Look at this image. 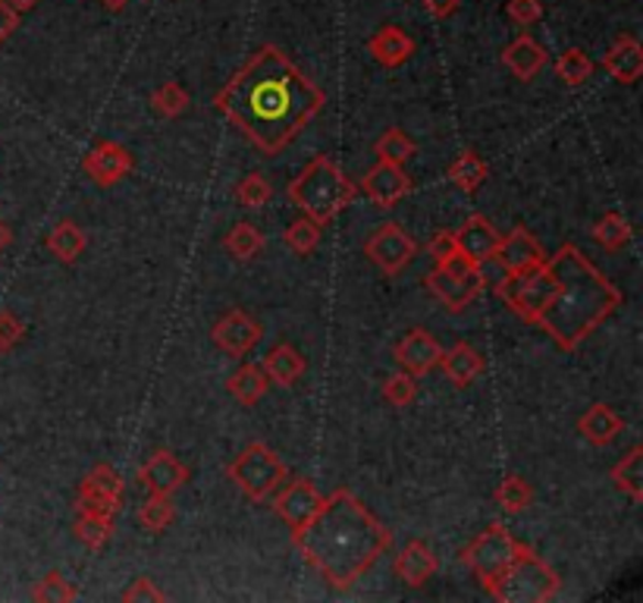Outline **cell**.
<instances>
[{
    "instance_id": "6da1fadb",
    "label": "cell",
    "mask_w": 643,
    "mask_h": 603,
    "mask_svg": "<svg viewBox=\"0 0 643 603\" xmlns=\"http://www.w3.org/2000/svg\"><path fill=\"white\" fill-rule=\"evenodd\" d=\"M324 105V88L276 44L254 51L251 61L214 95V107L268 158L286 151Z\"/></svg>"
},
{
    "instance_id": "7a4b0ae2",
    "label": "cell",
    "mask_w": 643,
    "mask_h": 603,
    "mask_svg": "<svg viewBox=\"0 0 643 603\" xmlns=\"http://www.w3.org/2000/svg\"><path fill=\"white\" fill-rule=\"evenodd\" d=\"M292 543L324 582L346 591L374 569V562L390 550L393 535L352 491L339 487L324 497L312 519L292 531Z\"/></svg>"
},
{
    "instance_id": "3957f363",
    "label": "cell",
    "mask_w": 643,
    "mask_h": 603,
    "mask_svg": "<svg viewBox=\"0 0 643 603\" xmlns=\"http://www.w3.org/2000/svg\"><path fill=\"white\" fill-rule=\"evenodd\" d=\"M549 273V295L537 314V327L556 340L565 353H575L590 333L622 305V292L578 246H562L543 261Z\"/></svg>"
},
{
    "instance_id": "277c9868",
    "label": "cell",
    "mask_w": 643,
    "mask_h": 603,
    "mask_svg": "<svg viewBox=\"0 0 643 603\" xmlns=\"http://www.w3.org/2000/svg\"><path fill=\"white\" fill-rule=\"evenodd\" d=\"M355 192H358V186L327 154L312 158L286 186L292 205L305 211V217L314 220L317 227H327L339 217V211L349 208L355 202Z\"/></svg>"
},
{
    "instance_id": "5b68a950",
    "label": "cell",
    "mask_w": 643,
    "mask_h": 603,
    "mask_svg": "<svg viewBox=\"0 0 643 603\" xmlns=\"http://www.w3.org/2000/svg\"><path fill=\"white\" fill-rule=\"evenodd\" d=\"M559 572L537 557L527 543H521L519 557L505 566V572L487 591L502 603H543L559 594Z\"/></svg>"
},
{
    "instance_id": "8992f818",
    "label": "cell",
    "mask_w": 643,
    "mask_h": 603,
    "mask_svg": "<svg viewBox=\"0 0 643 603\" xmlns=\"http://www.w3.org/2000/svg\"><path fill=\"white\" fill-rule=\"evenodd\" d=\"M227 475L251 503H264L286 481V465L268 443H249L239 456L229 462Z\"/></svg>"
},
{
    "instance_id": "52a82bcc",
    "label": "cell",
    "mask_w": 643,
    "mask_h": 603,
    "mask_svg": "<svg viewBox=\"0 0 643 603\" xmlns=\"http://www.w3.org/2000/svg\"><path fill=\"white\" fill-rule=\"evenodd\" d=\"M427 290L434 292L449 312H461L487 290V277L480 273L478 265H471L465 255L456 251L453 258L434 265V271L427 273Z\"/></svg>"
},
{
    "instance_id": "ba28073f",
    "label": "cell",
    "mask_w": 643,
    "mask_h": 603,
    "mask_svg": "<svg viewBox=\"0 0 643 603\" xmlns=\"http://www.w3.org/2000/svg\"><path fill=\"white\" fill-rule=\"evenodd\" d=\"M521 541L502 525V521H493L490 528H483L475 541L465 547L461 553V562L475 572L483 588L497 582L499 575L505 572V566L519 557Z\"/></svg>"
},
{
    "instance_id": "9c48e42d",
    "label": "cell",
    "mask_w": 643,
    "mask_h": 603,
    "mask_svg": "<svg viewBox=\"0 0 643 603\" xmlns=\"http://www.w3.org/2000/svg\"><path fill=\"white\" fill-rule=\"evenodd\" d=\"M364 255H368L386 277H395V273H402L412 265V258L417 255V243L405 233V229L399 227V224H383V227H377L374 236L364 243Z\"/></svg>"
},
{
    "instance_id": "30bf717a",
    "label": "cell",
    "mask_w": 643,
    "mask_h": 603,
    "mask_svg": "<svg viewBox=\"0 0 643 603\" xmlns=\"http://www.w3.org/2000/svg\"><path fill=\"white\" fill-rule=\"evenodd\" d=\"M123 503V475L113 465H95L85 481L79 484V497H76V509H91V513H105V516H117Z\"/></svg>"
},
{
    "instance_id": "8fae6325",
    "label": "cell",
    "mask_w": 643,
    "mask_h": 603,
    "mask_svg": "<svg viewBox=\"0 0 643 603\" xmlns=\"http://www.w3.org/2000/svg\"><path fill=\"white\" fill-rule=\"evenodd\" d=\"M210 336H214L217 349H224L232 358H242V355H249L261 343L264 327L251 314L242 312V309H232V312H227L214 324Z\"/></svg>"
},
{
    "instance_id": "7c38bea8",
    "label": "cell",
    "mask_w": 643,
    "mask_h": 603,
    "mask_svg": "<svg viewBox=\"0 0 643 603\" xmlns=\"http://www.w3.org/2000/svg\"><path fill=\"white\" fill-rule=\"evenodd\" d=\"M85 173L91 176V183L101 189L117 186L120 180H126L132 170H135V158H132V151L123 146H117V142H98V146L91 148L88 154H85Z\"/></svg>"
},
{
    "instance_id": "4fadbf2b",
    "label": "cell",
    "mask_w": 643,
    "mask_h": 603,
    "mask_svg": "<svg viewBox=\"0 0 643 603\" xmlns=\"http://www.w3.org/2000/svg\"><path fill=\"white\" fill-rule=\"evenodd\" d=\"M276 491L280 494L273 497V513L290 525V531H298L320 509V503H324V497L317 494V487L308 478H295L290 484H280Z\"/></svg>"
},
{
    "instance_id": "5bb4252c",
    "label": "cell",
    "mask_w": 643,
    "mask_h": 603,
    "mask_svg": "<svg viewBox=\"0 0 643 603\" xmlns=\"http://www.w3.org/2000/svg\"><path fill=\"white\" fill-rule=\"evenodd\" d=\"M361 192L374 202L377 208H393L399 205L408 192H412V180L408 173L399 164H386V161H377L364 180H361Z\"/></svg>"
},
{
    "instance_id": "9a60e30c",
    "label": "cell",
    "mask_w": 643,
    "mask_h": 603,
    "mask_svg": "<svg viewBox=\"0 0 643 603\" xmlns=\"http://www.w3.org/2000/svg\"><path fill=\"white\" fill-rule=\"evenodd\" d=\"M443 358V346L434 340V333L415 327L408 331L399 343H395V362L408 372V375L424 377L431 375L434 368H439Z\"/></svg>"
},
{
    "instance_id": "2e32d148",
    "label": "cell",
    "mask_w": 643,
    "mask_h": 603,
    "mask_svg": "<svg viewBox=\"0 0 643 603\" xmlns=\"http://www.w3.org/2000/svg\"><path fill=\"white\" fill-rule=\"evenodd\" d=\"M493 261H499L505 273H519V271H534L546 261V251L540 246L537 239L531 236V229H512L509 236H499L497 255Z\"/></svg>"
},
{
    "instance_id": "e0dca14e",
    "label": "cell",
    "mask_w": 643,
    "mask_h": 603,
    "mask_svg": "<svg viewBox=\"0 0 643 603\" xmlns=\"http://www.w3.org/2000/svg\"><path fill=\"white\" fill-rule=\"evenodd\" d=\"M499 246V229L487 220V217H468L465 220V227L456 233V249L458 255H465L471 265H487V261H493V255H497Z\"/></svg>"
},
{
    "instance_id": "ac0fdd59",
    "label": "cell",
    "mask_w": 643,
    "mask_h": 603,
    "mask_svg": "<svg viewBox=\"0 0 643 603\" xmlns=\"http://www.w3.org/2000/svg\"><path fill=\"white\" fill-rule=\"evenodd\" d=\"M139 478L145 484L151 494H161V497H173L183 484L188 481V469L166 450H157L154 456L148 459L145 465L139 469Z\"/></svg>"
},
{
    "instance_id": "d6986e66",
    "label": "cell",
    "mask_w": 643,
    "mask_h": 603,
    "mask_svg": "<svg viewBox=\"0 0 643 603\" xmlns=\"http://www.w3.org/2000/svg\"><path fill=\"white\" fill-rule=\"evenodd\" d=\"M368 51L374 54V61L380 63V66L395 69V66L412 61L415 42H412V35H408L405 29H399V25H380L374 35L368 39Z\"/></svg>"
},
{
    "instance_id": "ffe728a7",
    "label": "cell",
    "mask_w": 643,
    "mask_h": 603,
    "mask_svg": "<svg viewBox=\"0 0 643 603\" xmlns=\"http://www.w3.org/2000/svg\"><path fill=\"white\" fill-rule=\"evenodd\" d=\"M606 73L622 85H634L643 76V47L634 35H622L602 57Z\"/></svg>"
},
{
    "instance_id": "44dd1931",
    "label": "cell",
    "mask_w": 643,
    "mask_h": 603,
    "mask_svg": "<svg viewBox=\"0 0 643 603\" xmlns=\"http://www.w3.org/2000/svg\"><path fill=\"white\" fill-rule=\"evenodd\" d=\"M436 553L424 541H408L402 547V553L395 557V575L408 588H421L434 579L436 572Z\"/></svg>"
},
{
    "instance_id": "7402d4cb",
    "label": "cell",
    "mask_w": 643,
    "mask_h": 603,
    "mask_svg": "<svg viewBox=\"0 0 643 603\" xmlns=\"http://www.w3.org/2000/svg\"><path fill=\"white\" fill-rule=\"evenodd\" d=\"M546 51L540 47L531 35H519L512 44H505V51H502V63H505V69L521 79V83H531L534 76H537L540 69L546 66Z\"/></svg>"
},
{
    "instance_id": "603a6c76",
    "label": "cell",
    "mask_w": 643,
    "mask_h": 603,
    "mask_svg": "<svg viewBox=\"0 0 643 603\" xmlns=\"http://www.w3.org/2000/svg\"><path fill=\"white\" fill-rule=\"evenodd\" d=\"M578 431L584 440H590L593 446H606L619 438L624 431V418L609 406V402H597L590 406L581 418H578Z\"/></svg>"
},
{
    "instance_id": "cb8c5ba5",
    "label": "cell",
    "mask_w": 643,
    "mask_h": 603,
    "mask_svg": "<svg viewBox=\"0 0 643 603\" xmlns=\"http://www.w3.org/2000/svg\"><path fill=\"white\" fill-rule=\"evenodd\" d=\"M439 368L453 380V387L465 390V387H471L483 375V355L478 349H471L468 343H456L453 349H443Z\"/></svg>"
},
{
    "instance_id": "d4e9b609",
    "label": "cell",
    "mask_w": 643,
    "mask_h": 603,
    "mask_svg": "<svg viewBox=\"0 0 643 603\" xmlns=\"http://www.w3.org/2000/svg\"><path fill=\"white\" fill-rule=\"evenodd\" d=\"M264 375L276 387L290 390L292 384L305 375V355L298 353L295 346H290V343H276L268 353V358H264Z\"/></svg>"
},
{
    "instance_id": "484cf974",
    "label": "cell",
    "mask_w": 643,
    "mask_h": 603,
    "mask_svg": "<svg viewBox=\"0 0 643 603\" xmlns=\"http://www.w3.org/2000/svg\"><path fill=\"white\" fill-rule=\"evenodd\" d=\"M270 380L264 375V368H258V365H242V368H236L227 380V390L229 396L239 402V406H254L261 396L268 394Z\"/></svg>"
},
{
    "instance_id": "4316f807",
    "label": "cell",
    "mask_w": 643,
    "mask_h": 603,
    "mask_svg": "<svg viewBox=\"0 0 643 603\" xmlns=\"http://www.w3.org/2000/svg\"><path fill=\"white\" fill-rule=\"evenodd\" d=\"M113 521H117V516L91 513V509H76L73 535H76L88 550H101V547L113 538Z\"/></svg>"
},
{
    "instance_id": "83f0119b",
    "label": "cell",
    "mask_w": 643,
    "mask_h": 603,
    "mask_svg": "<svg viewBox=\"0 0 643 603\" xmlns=\"http://www.w3.org/2000/svg\"><path fill=\"white\" fill-rule=\"evenodd\" d=\"M88 246V239H85V233L79 224H73V220H63L57 227L51 229V236H47V249L54 251L57 258H61L63 265H73V261H79V255Z\"/></svg>"
},
{
    "instance_id": "f1b7e54d",
    "label": "cell",
    "mask_w": 643,
    "mask_h": 603,
    "mask_svg": "<svg viewBox=\"0 0 643 603\" xmlns=\"http://www.w3.org/2000/svg\"><path fill=\"white\" fill-rule=\"evenodd\" d=\"M487 164H483V158H480L478 151H461L453 166H449V180L456 183L461 192H468V195H475L480 186H483V180H487Z\"/></svg>"
},
{
    "instance_id": "f546056e",
    "label": "cell",
    "mask_w": 643,
    "mask_h": 603,
    "mask_svg": "<svg viewBox=\"0 0 643 603\" xmlns=\"http://www.w3.org/2000/svg\"><path fill=\"white\" fill-rule=\"evenodd\" d=\"M612 484L624 491L631 503H641L643 499V450H631L628 456L612 469Z\"/></svg>"
},
{
    "instance_id": "4dcf8cb0",
    "label": "cell",
    "mask_w": 643,
    "mask_h": 603,
    "mask_svg": "<svg viewBox=\"0 0 643 603\" xmlns=\"http://www.w3.org/2000/svg\"><path fill=\"white\" fill-rule=\"evenodd\" d=\"M374 154L377 161H386V164H405V161H412L417 154V142L412 136H405L402 129H386L380 139L374 142Z\"/></svg>"
},
{
    "instance_id": "1f68e13d",
    "label": "cell",
    "mask_w": 643,
    "mask_h": 603,
    "mask_svg": "<svg viewBox=\"0 0 643 603\" xmlns=\"http://www.w3.org/2000/svg\"><path fill=\"white\" fill-rule=\"evenodd\" d=\"M497 503L499 509L509 513V516L524 513V509L534 503V487H531V481H524L521 475H509V478L497 487Z\"/></svg>"
},
{
    "instance_id": "d6a6232c",
    "label": "cell",
    "mask_w": 643,
    "mask_h": 603,
    "mask_svg": "<svg viewBox=\"0 0 643 603\" xmlns=\"http://www.w3.org/2000/svg\"><path fill=\"white\" fill-rule=\"evenodd\" d=\"M556 76L565 85H571V88H581L593 76V61L587 57L584 47H568V51H562L559 61H556Z\"/></svg>"
},
{
    "instance_id": "836d02e7",
    "label": "cell",
    "mask_w": 643,
    "mask_h": 603,
    "mask_svg": "<svg viewBox=\"0 0 643 603\" xmlns=\"http://www.w3.org/2000/svg\"><path fill=\"white\" fill-rule=\"evenodd\" d=\"M593 239H597L606 251L624 249V246L631 243V224L624 220V214L609 211V214H602L600 224L593 227Z\"/></svg>"
},
{
    "instance_id": "e575fe53",
    "label": "cell",
    "mask_w": 643,
    "mask_h": 603,
    "mask_svg": "<svg viewBox=\"0 0 643 603\" xmlns=\"http://www.w3.org/2000/svg\"><path fill=\"white\" fill-rule=\"evenodd\" d=\"M224 246H227V251L232 258L251 261V258L261 251V246H264V236H261V229L254 227V224H236V227L227 233Z\"/></svg>"
},
{
    "instance_id": "d590c367",
    "label": "cell",
    "mask_w": 643,
    "mask_h": 603,
    "mask_svg": "<svg viewBox=\"0 0 643 603\" xmlns=\"http://www.w3.org/2000/svg\"><path fill=\"white\" fill-rule=\"evenodd\" d=\"M173 519H176V509H173L170 497L151 494V497L139 506V521H142V528H148L151 535H161V531H166V528L173 525Z\"/></svg>"
},
{
    "instance_id": "8d00e7d4",
    "label": "cell",
    "mask_w": 643,
    "mask_h": 603,
    "mask_svg": "<svg viewBox=\"0 0 643 603\" xmlns=\"http://www.w3.org/2000/svg\"><path fill=\"white\" fill-rule=\"evenodd\" d=\"M76 597H79V591L66 582V575L57 572V569H51L42 582L32 588V601L39 603H69L76 601Z\"/></svg>"
},
{
    "instance_id": "74e56055",
    "label": "cell",
    "mask_w": 643,
    "mask_h": 603,
    "mask_svg": "<svg viewBox=\"0 0 643 603\" xmlns=\"http://www.w3.org/2000/svg\"><path fill=\"white\" fill-rule=\"evenodd\" d=\"M151 107L166 117V120H173V117H179V114H186L188 107V91L179 83H164L154 95H151Z\"/></svg>"
},
{
    "instance_id": "f35d334b",
    "label": "cell",
    "mask_w": 643,
    "mask_h": 603,
    "mask_svg": "<svg viewBox=\"0 0 643 603\" xmlns=\"http://www.w3.org/2000/svg\"><path fill=\"white\" fill-rule=\"evenodd\" d=\"M283 243L290 246L295 255H312L317 246H320V227L308 220V217H302V220H292L286 233H283Z\"/></svg>"
},
{
    "instance_id": "ab89813d",
    "label": "cell",
    "mask_w": 643,
    "mask_h": 603,
    "mask_svg": "<svg viewBox=\"0 0 643 603\" xmlns=\"http://www.w3.org/2000/svg\"><path fill=\"white\" fill-rule=\"evenodd\" d=\"M236 198H239L242 208L258 211L264 208L270 198H273V189H270V183L261 173H249V176L236 186Z\"/></svg>"
},
{
    "instance_id": "60d3db41",
    "label": "cell",
    "mask_w": 643,
    "mask_h": 603,
    "mask_svg": "<svg viewBox=\"0 0 643 603\" xmlns=\"http://www.w3.org/2000/svg\"><path fill=\"white\" fill-rule=\"evenodd\" d=\"M383 399L395 406V409H405L412 406V399L417 396V377L408 375V372H399V375H390L383 380Z\"/></svg>"
},
{
    "instance_id": "b9f144b4",
    "label": "cell",
    "mask_w": 643,
    "mask_h": 603,
    "mask_svg": "<svg viewBox=\"0 0 643 603\" xmlns=\"http://www.w3.org/2000/svg\"><path fill=\"white\" fill-rule=\"evenodd\" d=\"M25 336V324L13 312L0 309V353H13Z\"/></svg>"
},
{
    "instance_id": "7bdbcfd3",
    "label": "cell",
    "mask_w": 643,
    "mask_h": 603,
    "mask_svg": "<svg viewBox=\"0 0 643 603\" xmlns=\"http://www.w3.org/2000/svg\"><path fill=\"white\" fill-rule=\"evenodd\" d=\"M505 13L515 25H534V22L543 20V3L540 0H509Z\"/></svg>"
},
{
    "instance_id": "ee69618b",
    "label": "cell",
    "mask_w": 643,
    "mask_h": 603,
    "mask_svg": "<svg viewBox=\"0 0 643 603\" xmlns=\"http://www.w3.org/2000/svg\"><path fill=\"white\" fill-rule=\"evenodd\" d=\"M123 601L126 603H145V601H151V603H161V601H166V594L164 591H157L154 588V582L148 579V575H142V579H135V582L129 584L123 591Z\"/></svg>"
},
{
    "instance_id": "f6af8a7d",
    "label": "cell",
    "mask_w": 643,
    "mask_h": 603,
    "mask_svg": "<svg viewBox=\"0 0 643 603\" xmlns=\"http://www.w3.org/2000/svg\"><path fill=\"white\" fill-rule=\"evenodd\" d=\"M456 233H436L434 239L427 243V255L434 258V265L439 261H446V258H453L456 255Z\"/></svg>"
},
{
    "instance_id": "bcb514c9",
    "label": "cell",
    "mask_w": 643,
    "mask_h": 603,
    "mask_svg": "<svg viewBox=\"0 0 643 603\" xmlns=\"http://www.w3.org/2000/svg\"><path fill=\"white\" fill-rule=\"evenodd\" d=\"M22 13H17L7 0H0V44L7 42L17 29H20Z\"/></svg>"
},
{
    "instance_id": "7dc6e473",
    "label": "cell",
    "mask_w": 643,
    "mask_h": 603,
    "mask_svg": "<svg viewBox=\"0 0 643 603\" xmlns=\"http://www.w3.org/2000/svg\"><path fill=\"white\" fill-rule=\"evenodd\" d=\"M434 20H449L458 10V0H424Z\"/></svg>"
},
{
    "instance_id": "c3c4849f",
    "label": "cell",
    "mask_w": 643,
    "mask_h": 603,
    "mask_svg": "<svg viewBox=\"0 0 643 603\" xmlns=\"http://www.w3.org/2000/svg\"><path fill=\"white\" fill-rule=\"evenodd\" d=\"M7 3H10V7H13L17 13H29V10H35V7H39L42 0H7Z\"/></svg>"
},
{
    "instance_id": "681fc988",
    "label": "cell",
    "mask_w": 643,
    "mask_h": 603,
    "mask_svg": "<svg viewBox=\"0 0 643 603\" xmlns=\"http://www.w3.org/2000/svg\"><path fill=\"white\" fill-rule=\"evenodd\" d=\"M101 3H105L110 13H120V10H126V3H129V0H101Z\"/></svg>"
},
{
    "instance_id": "f907efd6",
    "label": "cell",
    "mask_w": 643,
    "mask_h": 603,
    "mask_svg": "<svg viewBox=\"0 0 643 603\" xmlns=\"http://www.w3.org/2000/svg\"><path fill=\"white\" fill-rule=\"evenodd\" d=\"M7 246H10V227H7V224L0 220V251L7 249Z\"/></svg>"
}]
</instances>
